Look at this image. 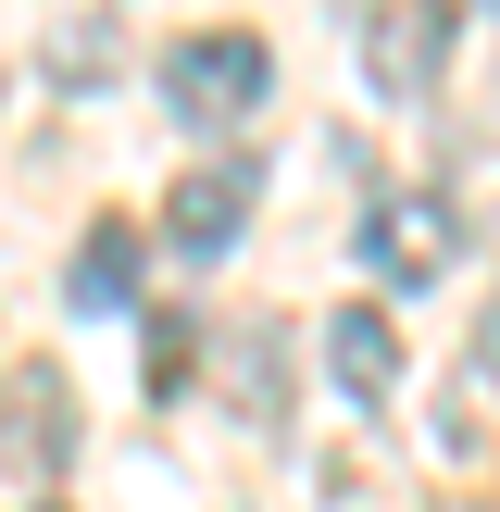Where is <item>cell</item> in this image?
<instances>
[{
	"label": "cell",
	"mask_w": 500,
	"mask_h": 512,
	"mask_svg": "<svg viewBox=\"0 0 500 512\" xmlns=\"http://www.w3.org/2000/svg\"><path fill=\"white\" fill-rule=\"evenodd\" d=\"M450 50H463V13H438V0L363 13V75H375V100H400V113L450 88Z\"/></svg>",
	"instance_id": "obj_2"
},
{
	"label": "cell",
	"mask_w": 500,
	"mask_h": 512,
	"mask_svg": "<svg viewBox=\"0 0 500 512\" xmlns=\"http://www.w3.org/2000/svg\"><path fill=\"white\" fill-rule=\"evenodd\" d=\"M250 200H263V175H250V163H200V175H175V188H163V250H188V263L238 250Z\"/></svg>",
	"instance_id": "obj_4"
},
{
	"label": "cell",
	"mask_w": 500,
	"mask_h": 512,
	"mask_svg": "<svg viewBox=\"0 0 500 512\" xmlns=\"http://www.w3.org/2000/svg\"><path fill=\"white\" fill-rule=\"evenodd\" d=\"M450 250H463V213L438 188H388L363 213V275L375 288H425V275H450Z\"/></svg>",
	"instance_id": "obj_3"
},
{
	"label": "cell",
	"mask_w": 500,
	"mask_h": 512,
	"mask_svg": "<svg viewBox=\"0 0 500 512\" xmlns=\"http://www.w3.org/2000/svg\"><path fill=\"white\" fill-rule=\"evenodd\" d=\"M163 113L200 125V138H225V125H250V100L275 88V50L250 38V25H188V38H163Z\"/></svg>",
	"instance_id": "obj_1"
},
{
	"label": "cell",
	"mask_w": 500,
	"mask_h": 512,
	"mask_svg": "<svg viewBox=\"0 0 500 512\" xmlns=\"http://www.w3.org/2000/svg\"><path fill=\"white\" fill-rule=\"evenodd\" d=\"M238 400H250V425H288V350H275V325L238 338Z\"/></svg>",
	"instance_id": "obj_8"
},
{
	"label": "cell",
	"mask_w": 500,
	"mask_h": 512,
	"mask_svg": "<svg viewBox=\"0 0 500 512\" xmlns=\"http://www.w3.org/2000/svg\"><path fill=\"white\" fill-rule=\"evenodd\" d=\"M138 375H150V400L188 375V313H150V350H138Z\"/></svg>",
	"instance_id": "obj_9"
},
{
	"label": "cell",
	"mask_w": 500,
	"mask_h": 512,
	"mask_svg": "<svg viewBox=\"0 0 500 512\" xmlns=\"http://www.w3.org/2000/svg\"><path fill=\"white\" fill-rule=\"evenodd\" d=\"M25 512H63V500H25Z\"/></svg>",
	"instance_id": "obj_11"
},
{
	"label": "cell",
	"mask_w": 500,
	"mask_h": 512,
	"mask_svg": "<svg viewBox=\"0 0 500 512\" xmlns=\"http://www.w3.org/2000/svg\"><path fill=\"white\" fill-rule=\"evenodd\" d=\"M100 63H113V13H88V25H75V38H63V88H88Z\"/></svg>",
	"instance_id": "obj_10"
},
{
	"label": "cell",
	"mask_w": 500,
	"mask_h": 512,
	"mask_svg": "<svg viewBox=\"0 0 500 512\" xmlns=\"http://www.w3.org/2000/svg\"><path fill=\"white\" fill-rule=\"evenodd\" d=\"M325 375L350 388V413H375V400L400 388V325L375 313V300H350V313H325Z\"/></svg>",
	"instance_id": "obj_5"
},
{
	"label": "cell",
	"mask_w": 500,
	"mask_h": 512,
	"mask_svg": "<svg viewBox=\"0 0 500 512\" xmlns=\"http://www.w3.org/2000/svg\"><path fill=\"white\" fill-rule=\"evenodd\" d=\"M13 450L38 475L75 463V388H63V375H13Z\"/></svg>",
	"instance_id": "obj_7"
},
{
	"label": "cell",
	"mask_w": 500,
	"mask_h": 512,
	"mask_svg": "<svg viewBox=\"0 0 500 512\" xmlns=\"http://www.w3.org/2000/svg\"><path fill=\"white\" fill-rule=\"evenodd\" d=\"M63 300L75 313H125V300H138V225H88V238H75V263H63Z\"/></svg>",
	"instance_id": "obj_6"
}]
</instances>
